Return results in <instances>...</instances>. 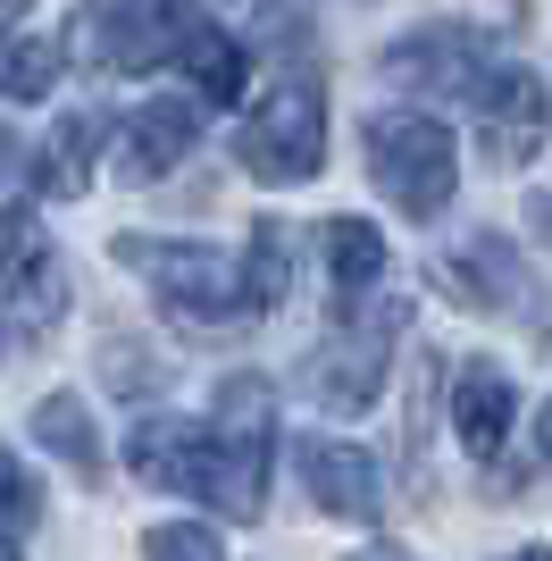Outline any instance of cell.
I'll return each mask as SVG.
<instances>
[{
    "label": "cell",
    "instance_id": "484cf974",
    "mask_svg": "<svg viewBox=\"0 0 552 561\" xmlns=\"http://www.w3.org/2000/svg\"><path fill=\"white\" fill-rule=\"evenodd\" d=\"M536 445H544V461H552V394H544V411H536Z\"/></svg>",
    "mask_w": 552,
    "mask_h": 561
},
{
    "label": "cell",
    "instance_id": "277c9868",
    "mask_svg": "<svg viewBox=\"0 0 552 561\" xmlns=\"http://www.w3.org/2000/svg\"><path fill=\"white\" fill-rule=\"evenodd\" d=\"M209 34L202 0H92L76 18V50H92L101 68H126V76H151L168 59Z\"/></svg>",
    "mask_w": 552,
    "mask_h": 561
},
{
    "label": "cell",
    "instance_id": "f1b7e54d",
    "mask_svg": "<svg viewBox=\"0 0 552 561\" xmlns=\"http://www.w3.org/2000/svg\"><path fill=\"white\" fill-rule=\"evenodd\" d=\"M510 561H552V553H544V545H528V553H510Z\"/></svg>",
    "mask_w": 552,
    "mask_h": 561
},
{
    "label": "cell",
    "instance_id": "d4e9b609",
    "mask_svg": "<svg viewBox=\"0 0 552 561\" xmlns=\"http://www.w3.org/2000/svg\"><path fill=\"white\" fill-rule=\"evenodd\" d=\"M18 168H25V142L9 135V126H0V185H9V176H18Z\"/></svg>",
    "mask_w": 552,
    "mask_h": 561
},
{
    "label": "cell",
    "instance_id": "e0dca14e",
    "mask_svg": "<svg viewBox=\"0 0 552 561\" xmlns=\"http://www.w3.org/2000/svg\"><path fill=\"white\" fill-rule=\"evenodd\" d=\"M92 151H101V117H92V110L59 117V135H50L43 160H34V185H43L50 202H76V193L92 185Z\"/></svg>",
    "mask_w": 552,
    "mask_h": 561
},
{
    "label": "cell",
    "instance_id": "d6986e66",
    "mask_svg": "<svg viewBox=\"0 0 552 561\" xmlns=\"http://www.w3.org/2000/svg\"><path fill=\"white\" fill-rule=\"evenodd\" d=\"M184 76H193V93H202L209 110H234V101H243V43L209 25L202 43L184 50Z\"/></svg>",
    "mask_w": 552,
    "mask_h": 561
},
{
    "label": "cell",
    "instance_id": "8992f818",
    "mask_svg": "<svg viewBox=\"0 0 552 561\" xmlns=\"http://www.w3.org/2000/svg\"><path fill=\"white\" fill-rule=\"evenodd\" d=\"M0 285L25 335H50L68 319V268L50 252V227L34 218V202H0Z\"/></svg>",
    "mask_w": 552,
    "mask_h": 561
},
{
    "label": "cell",
    "instance_id": "2e32d148",
    "mask_svg": "<svg viewBox=\"0 0 552 561\" xmlns=\"http://www.w3.org/2000/svg\"><path fill=\"white\" fill-rule=\"evenodd\" d=\"M34 445H50L84 486H101V469H110V461H101V427H92L84 394H43V402H34Z\"/></svg>",
    "mask_w": 552,
    "mask_h": 561
},
{
    "label": "cell",
    "instance_id": "4dcf8cb0",
    "mask_svg": "<svg viewBox=\"0 0 552 561\" xmlns=\"http://www.w3.org/2000/svg\"><path fill=\"white\" fill-rule=\"evenodd\" d=\"M0 561H18V545H9V537H0Z\"/></svg>",
    "mask_w": 552,
    "mask_h": 561
},
{
    "label": "cell",
    "instance_id": "4fadbf2b",
    "mask_svg": "<svg viewBox=\"0 0 552 561\" xmlns=\"http://www.w3.org/2000/svg\"><path fill=\"white\" fill-rule=\"evenodd\" d=\"M444 285H452V302L485 310V319H519L528 310V260H519L510 234H469L444 260Z\"/></svg>",
    "mask_w": 552,
    "mask_h": 561
},
{
    "label": "cell",
    "instance_id": "ba28073f",
    "mask_svg": "<svg viewBox=\"0 0 552 561\" xmlns=\"http://www.w3.org/2000/svg\"><path fill=\"white\" fill-rule=\"evenodd\" d=\"M469 110H478V142L494 168H528L552 135V84L536 68H485Z\"/></svg>",
    "mask_w": 552,
    "mask_h": 561
},
{
    "label": "cell",
    "instance_id": "5bb4252c",
    "mask_svg": "<svg viewBox=\"0 0 552 561\" xmlns=\"http://www.w3.org/2000/svg\"><path fill=\"white\" fill-rule=\"evenodd\" d=\"M510 411H519V394H510V377L494 360H460L452 369V436L478 461H494L510 445Z\"/></svg>",
    "mask_w": 552,
    "mask_h": 561
},
{
    "label": "cell",
    "instance_id": "ffe728a7",
    "mask_svg": "<svg viewBox=\"0 0 552 561\" xmlns=\"http://www.w3.org/2000/svg\"><path fill=\"white\" fill-rule=\"evenodd\" d=\"M50 84H59V43L9 34V43H0V101H43Z\"/></svg>",
    "mask_w": 552,
    "mask_h": 561
},
{
    "label": "cell",
    "instance_id": "9c48e42d",
    "mask_svg": "<svg viewBox=\"0 0 552 561\" xmlns=\"http://www.w3.org/2000/svg\"><path fill=\"white\" fill-rule=\"evenodd\" d=\"M402 319H411V310L386 302L377 319H360L352 335H326V344H319V360H310V394H319L335 420H344V411L360 420L368 402H377V377H386V344L402 335Z\"/></svg>",
    "mask_w": 552,
    "mask_h": 561
},
{
    "label": "cell",
    "instance_id": "44dd1931",
    "mask_svg": "<svg viewBox=\"0 0 552 561\" xmlns=\"http://www.w3.org/2000/svg\"><path fill=\"white\" fill-rule=\"evenodd\" d=\"M142 561H227V553H218V528H202V519H168V528L142 537Z\"/></svg>",
    "mask_w": 552,
    "mask_h": 561
},
{
    "label": "cell",
    "instance_id": "ac0fdd59",
    "mask_svg": "<svg viewBox=\"0 0 552 561\" xmlns=\"http://www.w3.org/2000/svg\"><path fill=\"white\" fill-rule=\"evenodd\" d=\"M234 268H243V302L252 310H285V294H294V234H285V218H260L252 252Z\"/></svg>",
    "mask_w": 552,
    "mask_h": 561
},
{
    "label": "cell",
    "instance_id": "52a82bcc",
    "mask_svg": "<svg viewBox=\"0 0 552 561\" xmlns=\"http://www.w3.org/2000/svg\"><path fill=\"white\" fill-rule=\"evenodd\" d=\"M485 59H494V34L478 18H436L386 50V84H402V93H478Z\"/></svg>",
    "mask_w": 552,
    "mask_h": 561
},
{
    "label": "cell",
    "instance_id": "30bf717a",
    "mask_svg": "<svg viewBox=\"0 0 552 561\" xmlns=\"http://www.w3.org/2000/svg\"><path fill=\"white\" fill-rule=\"evenodd\" d=\"M126 469L160 494H202L209 486V420H176V411H142L126 436Z\"/></svg>",
    "mask_w": 552,
    "mask_h": 561
},
{
    "label": "cell",
    "instance_id": "7a4b0ae2",
    "mask_svg": "<svg viewBox=\"0 0 552 561\" xmlns=\"http://www.w3.org/2000/svg\"><path fill=\"white\" fill-rule=\"evenodd\" d=\"M126 268H135L184 328H234L243 319V268H234L218 243H176V234H117L110 243Z\"/></svg>",
    "mask_w": 552,
    "mask_h": 561
},
{
    "label": "cell",
    "instance_id": "cb8c5ba5",
    "mask_svg": "<svg viewBox=\"0 0 552 561\" xmlns=\"http://www.w3.org/2000/svg\"><path fill=\"white\" fill-rule=\"evenodd\" d=\"M528 227H536V243H544V252H552V185H544V193H536V202H528Z\"/></svg>",
    "mask_w": 552,
    "mask_h": 561
},
{
    "label": "cell",
    "instance_id": "603a6c76",
    "mask_svg": "<svg viewBox=\"0 0 552 561\" xmlns=\"http://www.w3.org/2000/svg\"><path fill=\"white\" fill-rule=\"evenodd\" d=\"M260 34H268V43H301V25H310V0H268V9H260Z\"/></svg>",
    "mask_w": 552,
    "mask_h": 561
},
{
    "label": "cell",
    "instance_id": "7402d4cb",
    "mask_svg": "<svg viewBox=\"0 0 552 561\" xmlns=\"http://www.w3.org/2000/svg\"><path fill=\"white\" fill-rule=\"evenodd\" d=\"M43 519V486H34V469L18 453L0 445V528H34Z\"/></svg>",
    "mask_w": 552,
    "mask_h": 561
},
{
    "label": "cell",
    "instance_id": "4316f807",
    "mask_svg": "<svg viewBox=\"0 0 552 561\" xmlns=\"http://www.w3.org/2000/svg\"><path fill=\"white\" fill-rule=\"evenodd\" d=\"M18 18H25V0H0V43L18 34Z\"/></svg>",
    "mask_w": 552,
    "mask_h": 561
},
{
    "label": "cell",
    "instance_id": "83f0119b",
    "mask_svg": "<svg viewBox=\"0 0 552 561\" xmlns=\"http://www.w3.org/2000/svg\"><path fill=\"white\" fill-rule=\"evenodd\" d=\"M360 561H411V553H402V545H368Z\"/></svg>",
    "mask_w": 552,
    "mask_h": 561
},
{
    "label": "cell",
    "instance_id": "8fae6325",
    "mask_svg": "<svg viewBox=\"0 0 552 561\" xmlns=\"http://www.w3.org/2000/svg\"><path fill=\"white\" fill-rule=\"evenodd\" d=\"M294 469H301V486H310V503L335 512V519H377L386 512V478H377V461H368L352 436H301Z\"/></svg>",
    "mask_w": 552,
    "mask_h": 561
},
{
    "label": "cell",
    "instance_id": "5b68a950",
    "mask_svg": "<svg viewBox=\"0 0 552 561\" xmlns=\"http://www.w3.org/2000/svg\"><path fill=\"white\" fill-rule=\"evenodd\" d=\"M234 160H243V176H260V185H310L326 168V93L310 76H285V84L243 117Z\"/></svg>",
    "mask_w": 552,
    "mask_h": 561
},
{
    "label": "cell",
    "instance_id": "9a60e30c",
    "mask_svg": "<svg viewBox=\"0 0 552 561\" xmlns=\"http://www.w3.org/2000/svg\"><path fill=\"white\" fill-rule=\"evenodd\" d=\"M326 277H335V310H360L377 302V285H386V234L368 227V218H326Z\"/></svg>",
    "mask_w": 552,
    "mask_h": 561
},
{
    "label": "cell",
    "instance_id": "f546056e",
    "mask_svg": "<svg viewBox=\"0 0 552 561\" xmlns=\"http://www.w3.org/2000/svg\"><path fill=\"white\" fill-rule=\"evenodd\" d=\"M0 352H9V310H0Z\"/></svg>",
    "mask_w": 552,
    "mask_h": 561
},
{
    "label": "cell",
    "instance_id": "6da1fadb",
    "mask_svg": "<svg viewBox=\"0 0 552 561\" xmlns=\"http://www.w3.org/2000/svg\"><path fill=\"white\" fill-rule=\"evenodd\" d=\"M268 377H227L218 411H209V486L202 503H218L227 519H260L268 503V461H276V420H268Z\"/></svg>",
    "mask_w": 552,
    "mask_h": 561
},
{
    "label": "cell",
    "instance_id": "3957f363",
    "mask_svg": "<svg viewBox=\"0 0 552 561\" xmlns=\"http://www.w3.org/2000/svg\"><path fill=\"white\" fill-rule=\"evenodd\" d=\"M368 176L402 218H444L452 185H460V151L444 135V117H427V110L368 117Z\"/></svg>",
    "mask_w": 552,
    "mask_h": 561
},
{
    "label": "cell",
    "instance_id": "7c38bea8",
    "mask_svg": "<svg viewBox=\"0 0 552 561\" xmlns=\"http://www.w3.org/2000/svg\"><path fill=\"white\" fill-rule=\"evenodd\" d=\"M193 142H202V110L176 101V93H151L142 110L117 117V176H126V185H151V176H168Z\"/></svg>",
    "mask_w": 552,
    "mask_h": 561
}]
</instances>
